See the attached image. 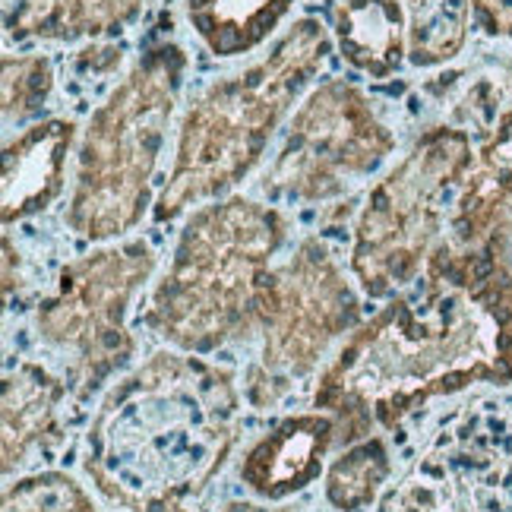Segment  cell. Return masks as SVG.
<instances>
[{"instance_id": "11", "label": "cell", "mask_w": 512, "mask_h": 512, "mask_svg": "<svg viewBox=\"0 0 512 512\" xmlns=\"http://www.w3.org/2000/svg\"><path fill=\"white\" fill-rule=\"evenodd\" d=\"M339 427L329 411H304L279 421L241 459V481L253 497L279 503L307 490L323 475Z\"/></svg>"}, {"instance_id": "13", "label": "cell", "mask_w": 512, "mask_h": 512, "mask_svg": "<svg viewBox=\"0 0 512 512\" xmlns=\"http://www.w3.org/2000/svg\"><path fill=\"white\" fill-rule=\"evenodd\" d=\"M506 228H512V105L484 133L475 165L452 203L449 238L462 247H478Z\"/></svg>"}, {"instance_id": "18", "label": "cell", "mask_w": 512, "mask_h": 512, "mask_svg": "<svg viewBox=\"0 0 512 512\" xmlns=\"http://www.w3.org/2000/svg\"><path fill=\"white\" fill-rule=\"evenodd\" d=\"M471 19V0H408V64L433 70L456 61Z\"/></svg>"}, {"instance_id": "3", "label": "cell", "mask_w": 512, "mask_h": 512, "mask_svg": "<svg viewBox=\"0 0 512 512\" xmlns=\"http://www.w3.org/2000/svg\"><path fill=\"white\" fill-rule=\"evenodd\" d=\"M288 241V215L228 193L196 206L152 285L140 323L174 351L209 354L260 332L275 256Z\"/></svg>"}, {"instance_id": "5", "label": "cell", "mask_w": 512, "mask_h": 512, "mask_svg": "<svg viewBox=\"0 0 512 512\" xmlns=\"http://www.w3.org/2000/svg\"><path fill=\"white\" fill-rule=\"evenodd\" d=\"M187 51L149 45L89 117L64 225L89 244L121 241L155 206L152 181L181 102Z\"/></svg>"}, {"instance_id": "21", "label": "cell", "mask_w": 512, "mask_h": 512, "mask_svg": "<svg viewBox=\"0 0 512 512\" xmlns=\"http://www.w3.org/2000/svg\"><path fill=\"white\" fill-rule=\"evenodd\" d=\"M4 512H102L86 487L64 471H35L4 490ZM171 512H190L171 509Z\"/></svg>"}, {"instance_id": "20", "label": "cell", "mask_w": 512, "mask_h": 512, "mask_svg": "<svg viewBox=\"0 0 512 512\" xmlns=\"http://www.w3.org/2000/svg\"><path fill=\"white\" fill-rule=\"evenodd\" d=\"M4 124H23L42 114L54 92V64L45 54H7L4 57Z\"/></svg>"}, {"instance_id": "6", "label": "cell", "mask_w": 512, "mask_h": 512, "mask_svg": "<svg viewBox=\"0 0 512 512\" xmlns=\"http://www.w3.org/2000/svg\"><path fill=\"white\" fill-rule=\"evenodd\" d=\"M475 165L471 133L459 124H433L402 155V162L370 187L354 215L348 266L367 298L405 291L424 272L465 174Z\"/></svg>"}, {"instance_id": "12", "label": "cell", "mask_w": 512, "mask_h": 512, "mask_svg": "<svg viewBox=\"0 0 512 512\" xmlns=\"http://www.w3.org/2000/svg\"><path fill=\"white\" fill-rule=\"evenodd\" d=\"M76 143V121H35L4 146V228L42 215L61 200L67 159Z\"/></svg>"}, {"instance_id": "9", "label": "cell", "mask_w": 512, "mask_h": 512, "mask_svg": "<svg viewBox=\"0 0 512 512\" xmlns=\"http://www.w3.org/2000/svg\"><path fill=\"white\" fill-rule=\"evenodd\" d=\"M396 152V133L351 80L332 76L294 108L285 143L260 181L266 203L326 206L377 174Z\"/></svg>"}, {"instance_id": "22", "label": "cell", "mask_w": 512, "mask_h": 512, "mask_svg": "<svg viewBox=\"0 0 512 512\" xmlns=\"http://www.w3.org/2000/svg\"><path fill=\"white\" fill-rule=\"evenodd\" d=\"M471 13L487 38L512 42V0H471Z\"/></svg>"}, {"instance_id": "19", "label": "cell", "mask_w": 512, "mask_h": 512, "mask_svg": "<svg viewBox=\"0 0 512 512\" xmlns=\"http://www.w3.org/2000/svg\"><path fill=\"white\" fill-rule=\"evenodd\" d=\"M392 475L389 446L383 437H364L342 449V456L326 471V503L339 512H361L377 500L380 487Z\"/></svg>"}, {"instance_id": "4", "label": "cell", "mask_w": 512, "mask_h": 512, "mask_svg": "<svg viewBox=\"0 0 512 512\" xmlns=\"http://www.w3.org/2000/svg\"><path fill=\"white\" fill-rule=\"evenodd\" d=\"M329 54V29L317 16H304L256 64L196 95L177 127L174 165L155 196L152 219L174 222L244 184Z\"/></svg>"}, {"instance_id": "23", "label": "cell", "mask_w": 512, "mask_h": 512, "mask_svg": "<svg viewBox=\"0 0 512 512\" xmlns=\"http://www.w3.org/2000/svg\"><path fill=\"white\" fill-rule=\"evenodd\" d=\"M222 512H294V509H269V506H260V503H231Z\"/></svg>"}, {"instance_id": "17", "label": "cell", "mask_w": 512, "mask_h": 512, "mask_svg": "<svg viewBox=\"0 0 512 512\" xmlns=\"http://www.w3.org/2000/svg\"><path fill=\"white\" fill-rule=\"evenodd\" d=\"M294 4L298 0H187V23L212 57L234 61L263 48Z\"/></svg>"}, {"instance_id": "15", "label": "cell", "mask_w": 512, "mask_h": 512, "mask_svg": "<svg viewBox=\"0 0 512 512\" xmlns=\"http://www.w3.org/2000/svg\"><path fill=\"white\" fill-rule=\"evenodd\" d=\"M155 0H10V42H86L124 32Z\"/></svg>"}, {"instance_id": "1", "label": "cell", "mask_w": 512, "mask_h": 512, "mask_svg": "<svg viewBox=\"0 0 512 512\" xmlns=\"http://www.w3.org/2000/svg\"><path fill=\"white\" fill-rule=\"evenodd\" d=\"M481 383L512 386V228L478 247L446 231L418 279L342 342L313 405L336 418L345 449Z\"/></svg>"}, {"instance_id": "14", "label": "cell", "mask_w": 512, "mask_h": 512, "mask_svg": "<svg viewBox=\"0 0 512 512\" xmlns=\"http://www.w3.org/2000/svg\"><path fill=\"white\" fill-rule=\"evenodd\" d=\"M70 383L38 361H16L4 377V475L61 443V411Z\"/></svg>"}, {"instance_id": "7", "label": "cell", "mask_w": 512, "mask_h": 512, "mask_svg": "<svg viewBox=\"0 0 512 512\" xmlns=\"http://www.w3.org/2000/svg\"><path fill=\"white\" fill-rule=\"evenodd\" d=\"M358 320V288L320 234H307L269 275L260 310L263 351L247 370V402L275 405L320 367L332 342L358 329Z\"/></svg>"}, {"instance_id": "10", "label": "cell", "mask_w": 512, "mask_h": 512, "mask_svg": "<svg viewBox=\"0 0 512 512\" xmlns=\"http://www.w3.org/2000/svg\"><path fill=\"white\" fill-rule=\"evenodd\" d=\"M380 512H512V392L443 418Z\"/></svg>"}, {"instance_id": "16", "label": "cell", "mask_w": 512, "mask_h": 512, "mask_svg": "<svg viewBox=\"0 0 512 512\" xmlns=\"http://www.w3.org/2000/svg\"><path fill=\"white\" fill-rule=\"evenodd\" d=\"M342 61L370 80H389L408 61V16L399 0H345L336 10Z\"/></svg>"}, {"instance_id": "24", "label": "cell", "mask_w": 512, "mask_h": 512, "mask_svg": "<svg viewBox=\"0 0 512 512\" xmlns=\"http://www.w3.org/2000/svg\"><path fill=\"white\" fill-rule=\"evenodd\" d=\"M4 4H10V0H4Z\"/></svg>"}, {"instance_id": "8", "label": "cell", "mask_w": 512, "mask_h": 512, "mask_svg": "<svg viewBox=\"0 0 512 512\" xmlns=\"http://www.w3.org/2000/svg\"><path fill=\"white\" fill-rule=\"evenodd\" d=\"M155 266L159 253L143 238L98 244L67 260L54 288L38 301V339L70 354V373L83 396L133 358L136 339L127 329V313Z\"/></svg>"}, {"instance_id": "2", "label": "cell", "mask_w": 512, "mask_h": 512, "mask_svg": "<svg viewBox=\"0 0 512 512\" xmlns=\"http://www.w3.org/2000/svg\"><path fill=\"white\" fill-rule=\"evenodd\" d=\"M234 373L200 354L159 351L108 389L86 433L95 494L124 512H171L200 497L238 443Z\"/></svg>"}]
</instances>
